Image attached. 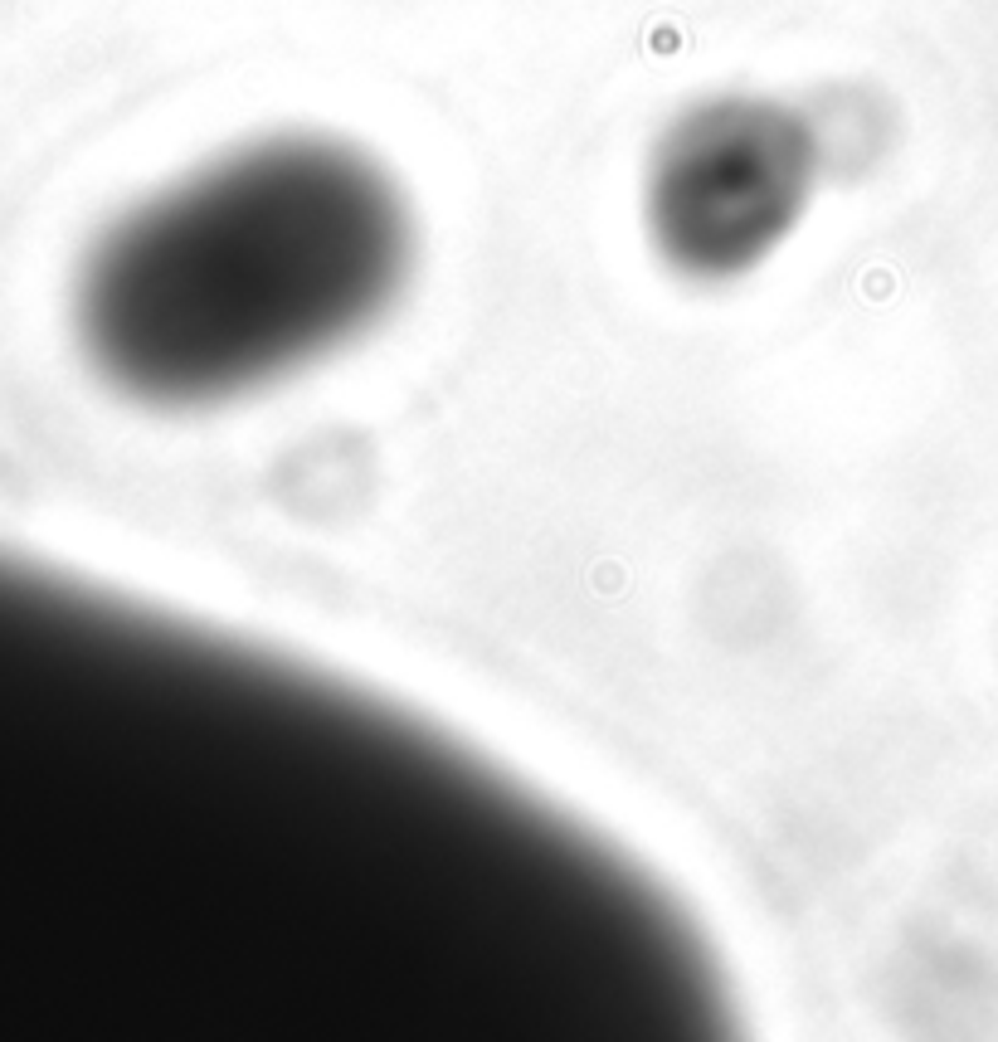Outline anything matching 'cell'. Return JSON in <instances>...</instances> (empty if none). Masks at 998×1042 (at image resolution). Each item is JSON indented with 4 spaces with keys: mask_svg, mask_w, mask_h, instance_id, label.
Returning <instances> with one entry per match:
<instances>
[{
    "mask_svg": "<svg viewBox=\"0 0 998 1042\" xmlns=\"http://www.w3.org/2000/svg\"><path fill=\"white\" fill-rule=\"evenodd\" d=\"M823 176L814 117L765 93L682 108L643 161V234L667 273L736 283L809 215Z\"/></svg>",
    "mask_w": 998,
    "mask_h": 1042,
    "instance_id": "7a4b0ae2",
    "label": "cell"
},
{
    "mask_svg": "<svg viewBox=\"0 0 998 1042\" xmlns=\"http://www.w3.org/2000/svg\"><path fill=\"white\" fill-rule=\"evenodd\" d=\"M414 263V205L370 151L273 132L103 224L69 322L117 400L220 410L351 351L400 307Z\"/></svg>",
    "mask_w": 998,
    "mask_h": 1042,
    "instance_id": "6da1fadb",
    "label": "cell"
}]
</instances>
